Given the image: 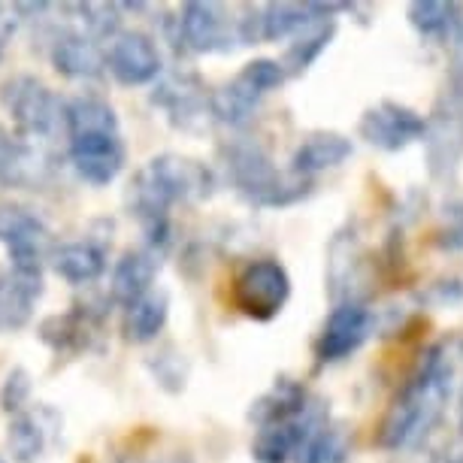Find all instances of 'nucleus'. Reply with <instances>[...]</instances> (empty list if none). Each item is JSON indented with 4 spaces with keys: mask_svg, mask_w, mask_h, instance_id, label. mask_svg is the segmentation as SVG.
I'll use <instances>...</instances> for the list:
<instances>
[{
    "mask_svg": "<svg viewBox=\"0 0 463 463\" xmlns=\"http://www.w3.org/2000/svg\"><path fill=\"white\" fill-rule=\"evenodd\" d=\"M406 19L421 40L454 46V40L463 31V4L458 0H415V4H409Z\"/></svg>",
    "mask_w": 463,
    "mask_h": 463,
    "instance_id": "24",
    "label": "nucleus"
},
{
    "mask_svg": "<svg viewBox=\"0 0 463 463\" xmlns=\"http://www.w3.org/2000/svg\"><path fill=\"white\" fill-rule=\"evenodd\" d=\"M13 31H15V19H6V15H4V4H0V58H4L6 46H10Z\"/></svg>",
    "mask_w": 463,
    "mask_h": 463,
    "instance_id": "37",
    "label": "nucleus"
},
{
    "mask_svg": "<svg viewBox=\"0 0 463 463\" xmlns=\"http://www.w3.org/2000/svg\"><path fill=\"white\" fill-rule=\"evenodd\" d=\"M375 330V316L366 303H336L327 321L321 325V334L316 336L318 364H339L352 357Z\"/></svg>",
    "mask_w": 463,
    "mask_h": 463,
    "instance_id": "13",
    "label": "nucleus"
},
{
    "mask_svg": "<svg viewBox=\"0 0 463 463\" xmlns=\"http://www.w3.org/2000/svg\"><path fill=\"white\" fill-rule=\"evenodd\" d=\"M31 391H33L31 373L15 366V370L6 373L4 384H0V409L10 415L24 412V406H28V400H31Z\"/></svg>",
    "mask_w": 463,
    "mask_h": 463,
    "instance_id": "33",
    "label": "nucleus"
},
{
    "mask_svg": "<svg viewBox=\"0 0 463 463\" xmlns=\"http://www.w3.org/2000/svg\"><path fill=\"white\" fill-rule=\"evenodd\" d=\"M312 403V394L306 391L303 382L297 379H276L269 388L260 394L255 403L249 409V421L255 427H264V424H276V421H288V418H297L303 415L306 409Z\"/></svg>",
    "mask_w": 463,
    "mask_h": 463,
    "instance_id": "23",
    "label": "nucleus"
},
{
    "mask_svg": "<svg viewBox=\"0 0 463 463\" xmlns=\"http://www.w3.org/2000/svg\"><path fill=\"white\" fill-rule=\"evenodd\" d=\"M242 70H246L249 80L255 82L264 94L282 89L285 80H288L282 64H279L276 58H255V61H249V64H242Z\"/></svg>",
    "mask_w": 463,
    "mask_h": 463,
    "instance_id": "35",
    "label": "nucleus"
},
{
    "mask_svg": "<svg viewBox=\"0 0 463 463\" xmlns=\"http://www.w3.org/2000/svg\"><path fill=\"white\" fill-rule=\"evenodd\" d=\"M148 100L155 109L164 112L173 128L185 134L203 130L213 121V91L194 70L179 67L173 73H161Z\"/></svg>",
    "mask_w": 463,
    "mask_h": 463,
    "instance_id": "9",
    "label": "nucleus"
},
{
    "mask_svg": "<svg viewBox=\"0 0 463 463\" xmlns=\"http://www.w3.org/2000/svg\"><path fill=\"white\" fill-rule=\"evenodd\" d=\"M46 176V161L31 139L0 125V185L4 188H37Z\"/></svg>",
    "mask_w": 463,
    "mask_h": 463,
    "instance_id": "21",
    "label": "nucleus"
},
{
    "mask_svg": "<svg viewBox=\"0 0 463 463\" xmlns=\"http://www.w3.org/2000/svg\"><path fill=\"white\" fill-rule=\"evenodd\" d=\"M0 246L10 255V267L28 276H43V264L55 249L46 222L19 203H0Z\"/></svg>",
    "mask_w": 463,
    "mask_h": 463,
    "instance_id": "10",
    "label": "nucleus"
},
{
    "mask_svg": "<svg viewBox=\"0 0 463 463\" xmlns=\"http://www.w3.org/2000/svg\"><path fill=\"white\" fill-rule=\"evenodd\" d=\"M215 188L218 176L209 164L188 158V155L164 152L134 173L125 191V206L143 227L146 246L161 255V249H167L173 237L170 209L176 203L209 200Z\"/></svg>",
    "mask_w": 463,
    "mask_h": 463,
    "instance_id": "2",
    "label": "nucleus"
},
{
    "mask_svg": "<svg viewBox=\"0 0 463 463\" xmlns=\"http://www.w3.org/2000/svg\"><path fill=\"white\" fill-rule=\"evenodd\" d=\"M103 64L112 80L128 89L158 82V76L164 73L158 43L143 31H118L103 49Z\"/></svg>",
    "mask_w": 463,
    "mask_h": 463,
    "instance_id": "12",
    "label": "nucleus"
},
{
    "mask_svg": "<svg viewBox=\"0 0 463 463\" xmlns=\"http://www.w3.org/2000/svg\"><path fill=\"white\" fill-rule=\"evenodd\" d=\"M463 357V336L442 339L424 348L415 370L400 384L397 397L384 409L382 421L375 424V445L384 451H409L418 449L427 436L436 430L449 409L454 375Z\"/></svg>",
    "mask_w": 463,
    "mask_h": 463,
    "instance_id": "1",
    "label": "nucleus"
},
{
    "mask_svg": "<svg viewBox=\"0 0 463 463\" xmlns=\"http://www.w3.org/2000/svg\"><path fill=\"white\" fill-rule=\"evenodd\" d=\"M49 430L37 412H19L13 415L10 427H6V449H10L15 463H33L46 451Z\"/></svg>",
    "mask_w": 463,
    "mask_h": 463,
    "instance_id": "30",
    "label": "nucleus"
},
{
    "mask_svg": "<svg viewBox=\"0 0 463 463\" xmlns=\"http://www.w3.org/2000/svg\"><path fill=\"white\" fill-rule=\"evenodd\" d=\"M334 37H336V22H318V24H312V28L297 33L291 46L285 49V58L279 61L285 76H303L306 70L325 55Z\"/></svg>",
    "mask_w": 463,
    "mask_h": 463,
    "instance_id": "29",
    "label": "nucleus"
},
{
    "mask_svg": "<svg viewBox=\"0 0 463 463\" xmlns=\"http://www.w3.org/2000/svg\"><path fill=\"white\" fill-rule=\"evenodd\" d=\"M240 15H233L224 4L213 0H191L179 15H167L164 33L176 52L191 55H224L240 46Z\"/></svg>",
    "mask_w": 463,
    "mask_h": 463,
    "instance_id": "5",
    "label": "nucleus"
},
{
    "mask_svg": "<svg viewBox=\"0 0 463 463\" xmlns=\"http://www.w3.org/2000/svg\"><path fill=\"white\" fill-rule=\"evenodd\" d=\"M61 125H64L67 139L85 134H121L118 112L100 94H76V98H70L64 103Z\"/></svg>",
    "mask_w": 463,
    "mask_h": 463,
    "instance_id": "25",
    "label": "nucleus"
},
{
    "mask_svg": "<svg viewBox=\"0 0 463 463\" xmlns=\"http://www.w3.org/2000/svg\"><path fill=\"white\" fill-rule=\"evenodd\" d=\"M297 463H348L352 460V433L345 424L325 421L309 433L297 451Z\"/></svg>",
    "mask_w": 463,
    "mask_h": 463,
    "instance_id": "28",
    "label": "nucleus"
},
{
    "mask_svg": "<svg viewBox=\"0 0 463 463\" xmlns=\"http://www.w3.org/2000/svg\"><path fill=\"white\" fill-rule=\"evenodd\" d=\"M458 424L463 430V384H460V397H458Z\"/></svg>",
    "mask_w": 463,
    "mask_h": 463,
    "instance_id": "38",
    "label": "nucleus"
},
{
    "mask_svg": "<svg viewBox=\"0 0 463 463\" xmlns=\"http://www.w3.org/2000/svg\"><path fill=\"white\" fill-rule=\"evenodd\" d=\"M49 61L64 80H73V82H98L103 80V73H107L100 46L89 33H82L76 28H64L52 37Z\"/></svg>",
    "mask_w": 463,
    "mask_h": 463,
    "instance_id": "17",
    "label": "nucleus"
},
{
    "mask_svg": "<svg viewBox=\"0 0 463 463\" xmlns=\"http://www.w3.org/2000/svg\"><path fill=\"white\" fill-rule=\"evenodd\" d=\"M148 370H152L155 382H158L164 391H170V394H179V391H185L188 361H185V354L176 352L173 345H167L158 354H152V361H148Z\"/></svg>",
    "mask_w": 463,
    "mask_h": 463,
    "instance_id": "32",
    "label": "nucleus"
},
{
    "mask_svg": "<svg viewBox=\"0 0 463 463\" xmlns=\"http://www.w3.org/2000/svg\"><path fill=\"white\" fill-rule=\"evenodd\" d=\"M0 463H6V460H4V458H0Z\"/></svg>",
    "mask_w": 463,
    "mask_h": 463,
    "instance_id": "40",
    "label": "nucleus"
},
{
    "mask_svg": "<svg viewBox=\"0 0 463 463\" xmlns=\"http://www.w3.org/2000/svg\"><path fill=\"white\" fill-rule=\"evenodd\" d=\"M352 4H260L242 6L240 15V46H260V43H279L297 37L300 31L312 28L318 22H334L339 10H348Z\"/></svg>",
    "mask_w": 463,
    "mask_h": 463,
    "instance_id": "7",
    "label": "nucleus"
},
{
    "mask_svg": "<svg viewBox=\"0 0 463 463\" xmlns=\"http://www.w3.org/2000/svg\"><path fill=\"white\" fill-rule=\"evenodd\" d=\"M170 318V297L167 291L155 288L146 297H139L137 303H130L125 309V318H121V334H125L128 343H152L158 339V334L167 327Z\"/></svg>",
    "mask_w": 463,
    "mask_h": 463,
    "instance_id": "27",
    "label": "nucleus"
},
{
    "mask_svg": "<svg viewBox=\"0 0 463 463\" xmlns=\"http://www.w3.org/2000/svg\"><path fill=\"white\" fill-rule=\"evenodd\" d=\"M352 155H354V143L345 134H336V130H312L309 137H303L297 143L288 173H294L300 179H316L318 173L345 164Z\"/></svg>",
    "mask_w": 463,
    "mask_h": 463,
    "instance_id": "19",
    "label": "nucleus"
},
{
    "mask_svg": "<svg viewBox=\"0 0 463 463\" xmlns=\"http://www.w3.org/2000/svg\"><path fill=\"white\" fill-rule=\"evenodd\" d=\"M67 158L82 182L103 188L121 176L128 164V148L121 134H85L67 139Z\"/></svg>",
    "mask_w": 463,
    "mask_h": 463,
    "instance_id": "15",
    "label": "nucleus"
},
{
    "mask_svg": "<svg viewBox=\"0 0 463 463\" xmlns=\"http://www.w3.org/2000/svg\"><path fill=\"white\" fill-rule=\"evenodd\" d=\"M43 297V276H28L19 269H0V334L22 330L33 316Z\"/></svg>",
    "mask_w": 463,
    "mask_h": 463,
    "instance_id": "22",
    "label": "nucleus"
},
{
    "mask_svg": "<svg viewBox=\"0 0 463 463\" xmlns=\"http://www.w3.org/2000/svg\"><path fill=\"white\" fill-rule=\"evenodd\" d=\"M233 306L251 321H273L291 300V276L282 260L255 258L233 279Z\"/></svg>",
    "mask_w": 463,
    "mask_h": 463,
    "instance_id": "8",
    "label": "nucleus"
},
{
    "mask_svg": "<svg viewBox=\"0 0 463 463\" xmlns=\"http://www.w3.org/2000/svg\"><path fill=\"white\" fill-rule=\"evenodd\" d=\"M80 15L82 33H89L91 40H112L121 31V4H73L70 6Z\"/></svg>",
    "mask_w": 463,
    "mask_h": 463,
    "instance_id": "31",
    "label": "nucleus"
},
{
    "mask_svg": "<svg viewBox=\"0 0 463 463\" xmlns=\"http://www.w3.org/2000/svg\"><path fill=\"white\" fill-rule=\"evenodd\" d=\"M103 312L89 303H73L61 316H49L40 321L37 336L43 345H49L58 357H76L91 352L94 339L100 336Z\"/></svg>",
    "mask_w": 463,
    "mask_h": 463,
    "instance_id": "16",
    "label": "nucleus"
},
{
    "mask_svg": "<svg viewBox=\"0 0 463 463\" xmlns=\"http://www.w3.org/2000/svg\"><path fill=\"white\" fill-rule=\"evenodd\" d=\"M427 118L418 109L400 100H379L364 109L357 121V137L382 152H403L418 139H424Z\"/></svg>",
    "mask_w": 463,
    "mask_h": 463,
    "instance_id": "11",
    "label": "nucleus"
},
{
    "mask_svg": "<svg viewBox=\"0 0 463 463\" xmlns=\"http://www.w3.org/2000/svg\"><path fill=\"white\" fill-rule=\"evenodd\" d=\"M260 100H264V91L249 80L246 70H240L231 82L213 91V121L227 128H242L251 121Z\"/></svg>",
    "mask_w": 463,
    "mask_h": 463,
    "instance_id": "26",
    "label": "nucleus"
},
{
    "mask_svg": "<svg viewBox=\"0 0 463 463\" xmlns=\"http://www.w3.org/2000/svg\"><path fill=\"white\" fill-rule=\"evenodd\" d=\"M325 421H330L327 403L321 397H312V403L303 415L258 427L255 442H251V458H255V463H288V460H294L297 451H300V445L309 439V433Z\"/></svg>",
    "mask_w": 463,
    "mask_h": 463,
    "instance_id": "14",
    "label": "nucleus"
},
{
    "mask_svg": "<svg viewBox=\"0 0 463 463\" xmlns=\"http://www.w3.org/2000/svg\"><path fill=\"white\" fill-rule=\"evenodd\" d=\"M427 170L433 179L449 182L463 164V49L458 52L449 82L433 103L424 130Z\"/></svg>",
    "mask_w": 463,
    "mask_h": 463,
    "instance_id": "4",
    "label": "nucleus"
},
{
    "mask_svg": "<svg viewBox=\"0 0 463 463\" xmlns=\"http://www.w3.org/2000/svg\"><path fill=\"white\" fill-rule=\"evenodd\" d=\"M158 269H161L158 251H152L148 246L128 249L125 255L116 260V267H112V279H109L112 303H118V306H125V309H128V306L137 303L139 297L155 291Z\"/></svg>",
    "mask_w": 463,
    "mask_h": 463,
    "instance_id": "18",
    "label": "nucleus"
},
{
    "mask_svg": "<svg viewBox=\"0 0 463 463\" xmlns=\"http://www.w3.org/2000/svg\"><path fill=\"white\" fill-rule=\"evenodd\" d=\"M0 107L13 118L15 134L24 139H46L58 130L64 100L40 76L13 73L0 82Z\"/></svg>",
    "mask_w": 463,
    "mask_h": 463,
    "instance_id": "6",
    "label": "nucleus"
},
{
    "mask_svg": "<svg viewBox=\"0 0 463 463\" xmlns=\"http://www.w3.org/2000/svg\"><path fill=\"white\" fill-rule=\"evenodd\" d=\"M436 249L460 251L463 249V197H454L442 213V224L433 233Z\"/></svg>",
    "mask_w": 463,
    "mask_h": 463,
    "instance_id": "34",
    "label": "nucleus"
},
{
    "mask_svg": "<svg viewBox=\"0 0 463 463\" xmlns=\"http://www.w3.org/2000/svg\"><path fill=\"white\" fill-rule=\"evenodd\" d=\"M222 170L231 188L255 209H285L312 194V179L279 170V164L255 139H233L222 146Z\"/></svg>",
    "mask_w": 463,
    "mask_h": 463,
    "instance_id": "3",
    "label": "nucleus"
},
{
    "mask_svg": "<svg viewBox=\"0 0 463 463\" xmlns=\"http://www.w3.org/2000/svg\"><path fill=\"white\" fill-rule=\"evenodd\" d=\"M161 463H191L188 458H170V460H161Z\"/></svg>",
    "mask_w": 463,
    "mask_h": 463,
    "instance_id": "39",
    "label": "nucleus"
},
{
    "mask_svg": "<svg viewBox=\"0 0 463 463\" xmlns=\"http://www.w3.org/2000/svg\"><path fill=\"white\" fill-rule=\"evenodd\" d=\"M424 306H439V309H451V306L463 303V282L460 279H436L433 285H427L421 294Z\"/></svg>",
    "mask_w": 463,
    "mask_h": 463,
    "instance_id": "36",
    "label": "nucleus"
},
{
    "mask_svg": "<svg viewBox=\"0 0 463 463\" xmlns=\"http://www.w3.org/2000/svg\"><path fill=\"white\" fill-rule=\"evenodd\" d=\"M109 246L107 240H76V242H64V246H55L49 255L52 269L70 285H91L107 273L109 264Z\"/></svg>",
    "mask_w": 463,
    "mask_h": 463,
    "instance_id": "20",
    "label": "nucleus"
}]
</instances>
